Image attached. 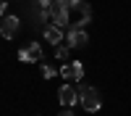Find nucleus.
Here are the masks:
<instances>
[{"label":"nucleus","mask_w":131,"mask_h":116,"mask_svg":"<svg viewBox=\"0 0 131 116\" xmlns=\"http://www.w3.org/2000/svg\"><path fill=\"white\" fill-rule=\"evenodd\" d=\"M66 40H68V48H84L86 42H89V34H86L84 29H68V34H66Z\"/></svg>","instance_id":"obj_7"},{"label":"nucleus","mask_w":131,"mask_h":116,"mask_svg":"<svg viewBox=\"0 0 131 116\" xmlns=\"http://www.w3.org/2000/svg\"><path fill=\"white\" fill-rule=\"evenodd\" d=\"M79 103H81L84 111L97 113L100 105H102V95H100L97 87H92V84H81V87H79Z\"/></svg>","instance_id":"obj_1"},{"label":"nucleus","mask_w":131,"mask_h":116,"mask_svg":"<svg viewBox=\"0 0 131 116\" xmlns=\"http://www.w3.org/2000/svg\"><path fill=\"white\" fill-rule=\"evenodd\" d=\"M58 116H73V111H71V108H63V111H60Z\"/></svg>","instance_id":"obj_12"},{"label":"nucleus","mask_w":131,"mask_h":116,"mask_svg":"<svg viewBox=\"0 0 131 116\" xmlns=\"http://www.w3.org/2000/svg\"><path fill=\"white\" fill-rule=\"evenodd\" d=\"M58 103L63 105V108H73V105L79 103V90H76L71 82H66L63 87L58 90Z\"/></svg>","instance_id":"obj_2"},{"label":"nucleus","mask_w":131,"mask_h":116,"mask_svg":"<svg viewBox=\"0 0 131 116\" xmlns=\"http://www.w3.org/2000/svg\"><path fill=\"white\" fill-rule=\"evenodd\" d=\"M0 16H5V3H0Z\"/></svg>","instance_id":"obj_13"},{"label":"nucleus","mask_w":131,"mask_h":116,"mask_svg":"<svg viewBox=\"0 0 131 116\" xmlns=\"http://www.w3.org/2000/svg\"><path fill=\"white\" fill-rule=\"evenodd\" d=\"M50 16H52V24L63 29V26H68V21H71V11L66 5H60V3H55L52 11H50Z\"/></svg>","instance_id":"obj_5"},{"label":"nucleus","mask_w":131,"mask_h":116,"mask_svg":"<svg viewBox=\"0 0 131 116\" xmlns=\"http://www.w3.org/2000/svg\"><path fill=\"white\" fill-rule=\"evenodd\" d=\"M60 77L66 82H81L84 77V66H81V61H68V63H63V69H60Z\"/></svg>","instance_id":"obj_3"},{"label":"nucleus","mask_w":131,"mask_h":116,"mask_svg":"<svg viewBox=\"0 0 131 116\" xmlns=\"http://www.w3.org/2000/svg\"><path fill=\"white\" fill-rule=\"evenodd\" d=\"M18 61H24V63L42 61V48H39V42H31V45H26L24 50H18Z\"/></svg>","instance_id":"obj_6"},{"label":"nucleus","mask_w":131,"mask_h":116,"mask_svg":"<svg viewBox=\"0 0 131 116\" xmlns=\"http://www.w3.org/2000/svg\"><path fill=\"white\" fill-rule=\"evenodd\" d=\"M58 3H60V5H66V8L71 11V8H76V5H79L81 0H58Z\"/></svg>","instance_id":"obj_11"},{"label":"nucleus","mask_w":131,"mask_h":116,"mask_svg":"<svg viewBox=\"0 0 131 116\" xmlns=\"http://www.w3.org/2000/svg\"><path fill=\"white\" fill-rule=\"evenodd\" d=\"M45 40L50 42V45H60L63 42V29L55 26V24H47L45 26Z\"/></svg>","instance_id":"obj_8"},{"label":"nucleus","mask_w":131,"mask_h":116,"mask_svg":"<svg viewBox=\"0 0 131 116\" xmlns=\"http://www.w3.org/2000/svg\"><path fill=\"white\" fill-rule=\"evenodd\" d=\"M55 58H58V61H63V63H68V61H71V48H68V45H58Z\"/></svg>","instance_id":"obj_9"},{"label":"nucleus","mask_w":131,"mask_h":116,"mask_svg":"<svg viewBox=\"0 0 131 116\" xmlns=\"http://www.w3.org/2000/svg\"><path fill=\"white\" fill-rule=\"evenodd\" d=\"M55 74H60V71H55L52 66H47V63H45V66H42V77H45V79H52V77H55Z\"/></svg>","instance_id":"obj_10"},{"label":"nucleus","mask_w":131,"mask_h":116,"mask_svg":"<svg viewBox=\"0 0 131 116\" xmlns=\"http://www.w3.org/2000/svg\"><path fill=\"white\" fill-rule=\"evenodd\" d=\"M21 26V19L18 16H3V21H0V34H3L5 40H13L16 32Z\"/></svg>","instance_id":"obj_4"}]
</instances>
